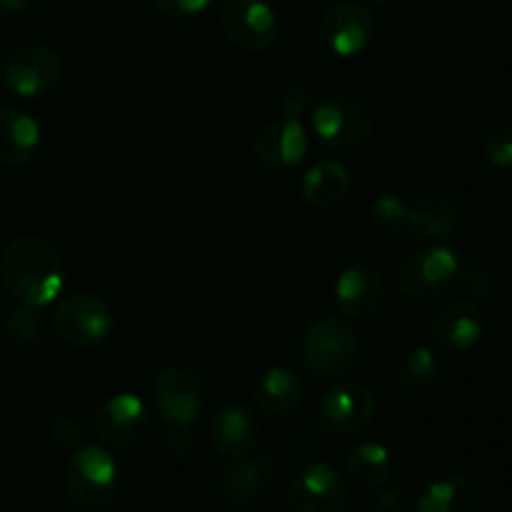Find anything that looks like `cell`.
<instances>
[{
	"instance_id": "5bb4252c",
	"label": "cell",
	"mask_w": 512,
	"mask_h": 512,
	"mask_svg": "<svg viewBox=\"0 0 512 512\" xmlns=\"http://www.w3.org/2000/svg\"><path fill=\"white\" fill-rule=\"evenodd\" d=\"M220 25L238 50L260 53L278 40V13L268 0H225Z\"/></svg>"
},
{
	"instance_id": "cb8c5ba5",
	"label": "cell",
	"mask_w": 512,
	"mask_h": 512,
	"mask_svg": "<svg viewBox=\"0 0 512 512\" xmlns=\"http://www.w3.org/2000/svg\"><path fill=\"white\" fill-rule=\"evenodd\" d=\"M345 470L355 485L365 490H375L390 483L395 473V458L383 443H360L345 458Z\"/></svg>"
},
{
	"instance_id": "ac0fdd59",
	"label": "cell",
	"mask_w": 512,
	"mask_h": 512,
	"mask_svg": "<svg viewBox=\"0 0 512 512\" xmlns=\"http://www.w3.org/2000/svg\"><path fill=\"white\" fill-rule=\"evenodd\" d=\"M260 440L258 415L250 405L230 400L215 410L210 420V443L215 453L225 460H240L255 450Z\"/></svg>"
},
{
	"instance_id": "277c9868",
	"label": "cell",
	"mask_w": 512,
	"mask_h": 512,
	"mask_svg": "<svg viewBox=\"0 0 512 512\" xmlns=\"http://www.w3.org/2000/svg\"><path fill=\"white\" fill-rule=\"evenodd\" d=\"M460 268L458 255L448 245L433 243L398 260L393 285L408 303H433L458 285Z\"/></svg>"
},
{
	"instance_id": "8fae6325",
	"label": "cell",
	"mask_w": 512,
	"mask_h": 512,
	"mask_svg": "<svg viewBox=\"0 0 512 512\" xmlns=\"http://www.w3.org/2000/svg\"><path fill=\"white\" fill-rule=\"evenodd\" d=\"M285 500L290 512H348L350 488L335 465L320 460L305 465L290 480Z\"/></svg>"
},
{
	"instance_id": "4316f807",
	"label": "cell",
	"mask_w": 512,
	"mask_h": 512,
	"mask_svg": "<svg viewBox=\"0 0 512 512\" xmlns=\"http://www.w3.org/2000/svg\"><path fill=\"white\" fill-rule=\"evenodd\" d=\"M3 335L15 348H30V345L38 343L40 335H43V320H40L38 310L28 308V305L10 310L3 323Z\"/></svg>"
},
{
	"instance_id": "ba28073f",
	"label": "cell",
	"mask_w": 512,
	"mask_h": 512,
	"mask_svg": "<svg viewBox=\"0 0 512 512\" xmlns=\"http://www.w3.org/2000/svg\"><path fill=\"white\" fill-rule=\"evenodd\" d=\"M378 413V398L363 380H338L320 398L315 420L325 435L350 438L368 428Z\"/></svg>"
},
{
	"instance_id": "44dd1931",
	"label": "cell",
	"mask_w": 512,
	"mask_h": 512,
	"mask_svg": "<svg viewBox=\"0 0 512 512\" xmlns=\"http://www.w3.org/2000/svg\"><path fill=\"white\" fill-rule=\"evenodd\" d=\"M478 488L460 473H443L430 480L415 500V512H480Z\"/></svg>"
},
{
	"instance_id": "7a4b0ae2",
	"label": "cell",
	"mask_w": 512,
	"mask_h": 512,
	"mask_svg": "<svg viewBox=\"0 0 512 512\" xmlns=\"http://www.w3.org/2000/svg\"><path fill=\"white\" fill-rule=\"evenodd\" d=\"M155 408L165 425V448L175 458L195 450V423L205 405V390L198 375L185 365H165L153 383Z\"/></svg>"
},
{
	"instance_id": "7c38bea8",
	"label": "cell",
	"mask_w": 512,
	"mask_h": 512,
	"mask_svg": "<svg viewBox=\"0 0 512 512\" xmlns=\"http://www.w3.org/2000/svg\"><path fill=\"white\" fill-rule=\"evenodd\" d=\"M95 435L103 445L125 450L138 445L150 430V408L133 393H115L90 413Z\"/></svg>"
},
{
	"instance_id": "7402d4cb",
	"label": "cell",
	"mask_w": 512,
	"mask_h": 512,
	"mask_svg": "<svg viewBox=\"0 0 512 512\" xmlns=\"http://www.w3.org/2000/svg\"><path fill=\"white\" fill-rule=\"evenodd\" d=\"M303 393L305 388L300 375L285 365H273V368L263 370L253 385L255 405L273 418H285L293 413L303 400Z\"/></svg>"
},
{
	"instance_id": "f546056e",
	"label": "cell",
	"mask_w": 512,
	"mask_h": 512,
	"mask_svg": "<svg viewBox=\"0 0 512 512\" xmlns=\"http://www.w3.org/2000/svg\"><path fill=\"white\" fill-rule=\"evenodd\" d=\"M485 160L495 168L508 170L512 168V128L510 125H500L493 128L490 133H485L483 143H480Z\"/></svg>"
},
{
	"instance_id": "30bf717a",
	"label": "cell",
	"mask_w": 512,
	"mask_h": 512,
	"mask_svg": "<svg viewBox=\"0 0 512 512\" xmlns=\"http://www.w3.org/2000/svg\"><path fill=\"white\" fill-rule=\"evenodd\" d=\"M378 30L375 13L360 0H335L318 18V38L338 58H355L370 48Z\"/></svg>"
},
{
	"instance_id": "e0dca14e",
	"label": "cell",
	"mask_w": 512,
	"mask_h": 512,
	"mask_svg": "<svg viewBox=\"0 0 512 512\" xmlns=\"http://www.w3.org/2000/svg\"><path fill=\"white\" fill-rule=\"evenodd\" d=\"M278 475V463L270 453H250L215 478V493L228 505H250L265 495Z\"/></svg>"
},
{
	"instance_id": "d4e9b609",
	"label": "cell",
	"mask_w": 512,
	"mask_h": 512,
	"mask_svg": "<svg viewBox=\"0 0 512 512\" xmlns=\"http://www.w3.org/2000/svg\"><path fill=\"white\" fill-rule=\"evenodd\" d=\"M440 375V360L425 345H415L408 353L400 358L398 368H395V380L408 393H423L430 385L438 380Z\"/></svg>"
},
{
	"instance_id": "603a6c76",
	"label": "cell",
	"mask_w": 512,
	"mask_h": 512,
	"mask_svg": "<svg viewBox=\"0 0 512 512\" xmlns=\"http://www.w3.org/2000/svg\"><path fill=\"white\" fill-rule=\"evenodd\" d=\"M350 170L338 160H323V163L313 165L308 173L300 180V195L313 208H335L343 203L350 193Z\"/></svg>"
},
{
	"instance_id": "9c48e42d",
	"label": "cell",
	"mask_w": 512,
	"mask_h": 512,
	"mask_svg": "<svg viewBox=\"0 0 512 512\" xmlns=\"http://www.w3.org/2000/svg\"><path fill=\"white\" fill-rule=\"evenodd\" d=\"M115 328V313L100 295L73 293L55 305L53 330L73 348H95Z\"/></svg>"
},
{
	"instance_id": "2e32d148",
	"label": "cell",
	"mask_w": 512,
	"mask_h": 512,
	"mask_svg": "<svg viewBox=\"0 0 512 512\" xmlns=\"http://www.w3.org/2000/svg\"><path fill=\"white\" fill-rule=\"evenodd\" d=\"M485 310L478 300L455 298L440 305L438 313L430 320V335L433 343L445 353H465L475 348L485 335Z\"/></svg>"
},
{
	"instance_id": "6da1fadb",
	"label": "cell",
	"mask_w": 512,
	"mask_h": 512,
	"mask_svg": "<svg viewBox=\"0 0 512 512\" xmlns=\"http://www.w3.org/2000/svg\"><path fill=\"white\" fill-rule=\"evenodd\" d=\"M0 285L28 308H48L65 288V263L40 238H15L0 255Z\"/></svg>"
},
{
	"instance_id": "d590c367",
	"label": "cell",
	"mask_w": 512,
	"mask_h": 512,
	"mask_svg": "<svg viewBox=\"0 0 512 512\" xmlns=\"http://www.w3.org/2000/svg\"><path fill=\"white\" fill-rule=\"evenodd\" d=\"M503 5H508V8H512V0H500Z\"/></svg>"
},
{
	"instance_id": "484cf974",
	"label": "cell",
	"mask_w": 512,
	"mask_h": 512,
	"mask_svg": "<svg viewBox=\"0 0 512 512\" xmlns=\"http://www.w3.org/2000/svg\"><path fill=\"white\" fill-rule=\"evenodd\" d=\"M368 220L385 235H408V200L398 193H383L370 203Z\"/></svg>"
},
{
	"instance_id": "ffe728a7",
	"label": "cell",
	"mask_w": 512,
	"mask_h": 512,
	"mask_svg": "<svg viewBox=\"0 0 512 512\" xmlns=\"http://www.w3.org/2000/svg\"><path fill=\"white\" fill-rule=\"evenodd\" d=\"M40 125L33 115L20 108H0V165L23 168L33 163L40 150Z\"/></svg>"
},
{
	"instance_id": "4fadbf2b",
	"label": "cell",
	"mask_w": 512,
	"mask_h": 512,
	"mask_svg": "<svg viewBox=\"0 0 512 512\" xmlns=\"http://www.w3.org/2000/svg\"><path fill=\"white\" fill-rule=\"evenodd\" d=\"M460 230V213L448 188L423 183L408 198V235L423 243H445Z\"/></svg>"
},
{
	"instance_id": "836d02e7",
	"label": "cell",
	"mask_w": 512,
	"mask_h": 512,
	"mask_svg": "<svg viewBox=\"0 0 512 512\" xmlns=\"http://www.w3.org/2000/svg\"><path fill=\"white\" fill-rule=\"evenodd\" d=\"M45 0H0V10L10 18H25V15L40 10Z\"/></svg>"
},
{
	"instance_id": "52a82bcc",
	"label": "cell",
	"mask_w": 512,
	"mask_h": 512,
	"mask_svg": "<svg viewBox=\"0 0 512 512\" xmlns=\"http://www.w3.org/2000/svg\"><path fill=\"white\" fill-rule=\"evenodd\" d=\"M310 125L320 143L335 153H355L373 135V120L368 110L345 95H330L318 100L310 110Z\"/></svg>"
},
{
	"instance_id": "f1b7e54d",
	"label": "cell",
	"mask_w": 512,
	"mask_h": 512,
	"mask_svg": "<svg viewBox=\"0 0 512 512\" xmlns=\"http://www.w3.org/2000/svg\"><path fill=\"white\" fill-rule=\"evenodd\" d=\"M455 288L463 290L470 300H483L493 298L495 290H498V278L490 268L483 265H473V268H460L458 285Z\"/></svg>"
},
{
	"instance_id": "4dcf8cb0",
	"label": "cell",
	"mask_w": 512,
	"mask_h": 512,
	"mask_svg": "<svg viewBox=\"0 0 512 512\" xmlns=\"http://www.w3.org/2000/svg\"><path fill=\"white\" fill-rule=\"evenodd\" d=\"M150 8L168 20H193L210 8L213 0H148Z\"/></svg>"
},
{
	"instance_id": "1f68e13d",
	"label": "cell",
	"mask_w": 512,
	"mask_h": 512,
	"mask_svg": "<svg viewBox=\"0 0 512 512\" xmlns=\"http://www.w3.org/2000/svg\"><path fill=\"white\" fill-rule=\"evenodd\" d=\"M278 105L280 110H283V115L300 120L303 115H308L310 110H313V93H310L305 85H288V88L280 93Z\"/></svg>"
},
{
	"instance_id": "e575fe53",
	"label": "cell",
	"mask_w": 512,
	"mask_h": 512,
	"mask_svg": "<svg viewBox=\"0 0 512 512\" xmlns=\"http://www.w3.org/2000/svg\"><path fill=\"white\" fill-rule=\"evenodd\" d=\"M370 3H375V5H395V3H398V0H370Z\"/></svg>"
},
{
	"instance_id": "3957f363",
	"label": "cell",
	"mask_w": 512,
	"mask_h": 512,
	"mask_svg": "<svg viewBox=\"0 0 512 512\" xmlns=\"http://www.w3.org/2000/svg\"><path fill=\"white\" fill-rule=\"evenodd\" d=\"M360 360V335L340 315L310 320L300 338V363L320 383L345 380Z\"/></svg>"
},
{
	"instance_id": "9a60e30c",
	"label": "cell",
	"mask_w": 512,
	"mask_h": 512,
	"mask_svg": "<svg viewBox=\"0 0 512 512\" xmlns=\"http://www.w3.org/2000/svg\"><path fill=\"white\" fill-rule=\"evenodd\" d=\"M310 150V138L298 118H275L258 130L253 140V155L258 165L273 173L293 170L305 160Z\"/></svg>"
},
{
	"instance_id": "d6a6232c",
	"label": "cell",
	"mask_w": 512,
	"mask_h": 512,
	"mask_svg": "<svg viewBox=\"0 0 512 512\" xmlns=\"http://www.w3.org/2000/svg\"><path fill=\"white\" fill-rule=\"evenodd\" d=\"M370 508L373 512H403L408 508V488L400 483L380 485V488H375Z\"/></svg>"
},
{
	"instance_id": "5b68a950",
	"label": "cell",
	"mask_w": 512,
	"mask_h": 512,
	"mask_svg": "<svg viewBox=\"0 0 512 512\" xmlns=\"http://www.w3.org/2000/svg\"><path fill=\"white\" fill-rule=\"evenodd\" d=\"M65 495L75 508L95 512L108 508L120 488V468L115 455L100 445L75 450L65 468Z\"/></svg>"
},
{
	"instance_id": "83f0119b",
	"label": "cell",
	"mask_w": 512,
	"mask_h": 512,
	"mask_svg": "<svg viewBox=\"0 0 512 512\" xmlns=\"http://www.w3.org/2000/svg\"><path fill=\"white\" fill-rule=\"evenodd\" d=\"M85 425L78 415L63 413L50 423V440L63 453H75L85 445Z\"/></svg>"
},
{
	"instance_id": "d6986e66",
	"label": "cell",
	"mask_w": 512,
	"mask_h": 512,
	"mask_svg": "<svg viewBox=\"0 0 512 512\" xmlns=\"http://www.w3.org/2000/svg\"><path fill=\"white\" fill-rule=\"evenodd\" d=\"M333 293L335 305L345 318H373L385 300V278L378 265H350L338 275Z\"/></svg>"
},
{
	"instance_id": "8992f818",
	"label": "cell",
	"mask_w": 512,
	"mask_h": 512,
	"mask_svg": "<svg viewBox=\"0 0 512 512\" xmlns=\"http://www.w3.org/2000/svg\"><path fill=\"white\" fill-rule=\"evenodd\" d=\"M63 80V58L48 43H23L0 60V83L20 100H38Z\"/></svg>"
}]
</instances>
